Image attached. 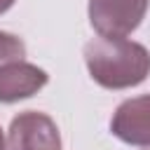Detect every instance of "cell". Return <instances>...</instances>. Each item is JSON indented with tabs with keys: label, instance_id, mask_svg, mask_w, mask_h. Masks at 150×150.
I'll list each match as a JSON object with an SVG mask.
<instances>
[{
	"label": "cell",
	"instance_id": "6da1fadb",
	"mask_svg": "<svg viewBox=\"0 0 150 150\" xmlns=\"http://www.w3.org/2000/svg\"><path fill=\"white\" fill-rule=\"evenodd\" d=\"M84 63L94 82L105 89L141 84L150 73V54L143 45L127 38H94L84 45Z\"/></svg>",
	"mask_w": 150,
	"mask_h": 150
},
{
	"label": "cell",
	"instance_id": "7a4b0ae2",
	"mask_svg": "<svg viewBox=\"0 0 150 150\" xmlns=\"http://www.w3.org/2000/svg\"><path fill=\"white\" fill-rule=\"evenodd\" d=\"M150 0H89V21L103 38H127L138 28Z\"/></svg>",
	"mask_w": 150,
	"mask_h": 150
},
{
	"label": "cell",
	"instance_id": "3957f363",
	"mask_svg": "<svg viewBox=\"0 0 150 150\" xmlns=\"http://www.w3.org/2000/svg\"><path fill=\"white\" fill-rule=\"evenodd\" d=\"M7 145L9 150H61V136L49 115L26 110L12 120Z\"/></svg>",
	"mask_w": 150,
	"mask_h": 150
},
{
	"label": "cell",
	"instance_id": "277c9868",
	"mask_svg": "<svg viewBox=\"0 0 150 150\" xmlns=\"http://www.w3.org/2000/svg\"><path fill=\"white\" fill-rule=\"evenodd\" d=\"M110 131L129 145H150V94L120 103L110 120Z\"/></svg>",
	"mask_w": 150,
	"mask_h": 150
},
{
	"label": "cell",
	"instance_id": "5b68a950",
	"mask_svg": "<svg viewBox=\"0 0 150 150\" xmlns=\"http://www.w3.org/2000/svg\"><path fill=\"white\" fill-rule=\"evenodd\" d=\"M47 84V73L26 61H9L0 66V101L14 103L38 94Z\"/></svg>",
	"mask_w": 150,
	"mask_h": 150
},
{
	"label": "cell",
	"instance_id": "8992f818",
	"mask_svg": "<svg viewBox=\"0 0 150 150\" xmlns=\"http://www.w3.org/2000/svg\"><path fill=\"white\" fill-rule=\"evenodd\" d=\"M23 56H26V45L16 35L0 30V66L9 61H23Z\"/></svg>",
	"mask_w": 150,
	"mask_h": 150
},
{
	"label": "cell",
	"instance_id": "52a82bcc",
	"mask_svg": "<svg viewBox=\"0 0 150 150\" xmlns=\"http://www.w3.org/2000/svg\"><path fill=\"white\" fill-rule=\"evenodd\" d=\"M12 5H14V0H0V14H2V12H7Z\"/></svg>",
	"mask_w": 150,
	"mask_h": 150
},
{
	"label": "cell",
	"instance_id": "ba28073f",
	"mask_svg": "<svg viewBox=\"0 0 150 150\" xmlns=\"http://www.w3.org/2000/svg\"><path fill=\"white\" fill-rule=\"evenodd\" d=\"M0 150H7V148H5V138H2V131H0Z\"/></svg>",
	"mask_w": 150,
	"mask_h": 150
},
{
	"label": "cell",
	"instance_id": "9c48e42d",
	"mask_svg": "<svg viewBox=\"0 0 150 150\" xmlns=\"http://www.w3.org/2000/svg\"><path fill=\"white\" fill-rule=\"evenodd\" d=\"M148 150H150V145H148Z\"/></svg>",
	"mask_w": 150,
	"mask_h": 150
}]
</instances>
